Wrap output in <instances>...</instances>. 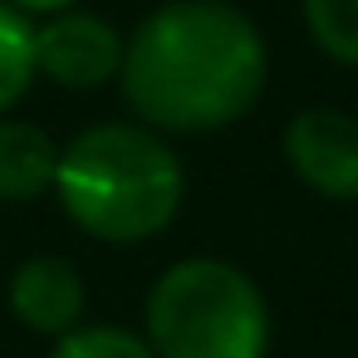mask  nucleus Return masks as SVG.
Returning a JSON list of instances; mask_svg holds the SVG:
<instances>
[{
	"instance_id": "2",
	"label": "nucleus",
	"mask_w": 358,
	"mask_h": 358,
	"mask_svg": "<svg viewBox=\"0 0 358 358\" xmlns=\"http://www.w3.org/2000/svg\"><path fill=\"white\" fill-rule=\"evenodd\" d=\"M182 157L148 123H94L59 148L55 196L94 241L138 245L162 236L182 211Z\"/></svg>"
},
{
	"instance_id": "6",
	"label": "nucleus",
	"mask_w": 358,
	"mask_h": 358,
	"mask_svg": "<svg viewBox=\"0 0 358 358\" xmlns=\"http://www.w3.org/2000/svg\"><path fill=\"white\" fill-rule=\"evenodd\" d=\"M6 299H10V314L30 334H55V338H64L69 329H79L84 304H89L84 275L69 260H59V255H30V260H20L15 275H10Z\"/></svg>"
},
{
	"instance_id": "5",
	"label": "nucleus",
	"mask_w": 358,
	"mask_h": 358,
	"mask_svg": "<svg viewBox=\"0 0 358 358\" xmlns=\"http://www.w3.org/2000/svg\"><path fill=\"white\" fill-rule=\"evenodd\" d=\"M289 172L329 201H358V118L343 108H299L285 123Z\"/></svg>"
},
{
	"instance_id": "7",
	"label": "nucleus",
	"mask_w": 358,
	"mask_h": 358,
	"mask_svg": "<svg viewBox=\"0 0 358 358\" xmlns=\"http://www.w3.org/2000/svg\"><path fill=\"white\" fill-rule=\"evenodd\" d=\"M59 172V148L40 123L25 118H0V201L25 206L55 192Z\"/></svg>"
},
{
	"instance_id": "10",
	"label": "nucleus",
	"mask_w": 358,
	"mask_h": 358,
	"mask_svg": "<svg viewBox=\"0 0 358 358\" xmlns=\"http://www.w3.org/2000/svg\"><path fill=\"white\" fill-rule=\"evenodd\" d=\"M50 358H157L152 343L133 329H113V324H79L64 338H55Z\"/></svg>"
},
{
	"instance_id": "3",
	"label": "nucleus",
	"mask_w": 358,
	"mask_h": 358,
	"mask_svg": "<svg viewBox=\"0 0 358 358\" xmlns=\"http://www.w3.org/2000/svg\"><path fill=\"white\" fill-rule=\"evenodd\" d=\"M148 343L157 358H265L270 304L241 265L192 255L148 289Z\"/></svg>"
},
{
	"instance_id": "9",
	"label": "nucleus",
	"mask_w": 358,
	"mask_h": 358,
	"mask_svg": "<svg viewBox=\"0 0 358 358\" xmlns=\"http://www.w3.org/2000/svg\"><path fill=\"white\" fill-rule=\"evenodd\" d=\"M299 10L309 40L329 59L358 69V0H299Z\"/></svg>"
},
{
	"instance_id": "11",
	"label": "nucleus",
	"mask_w": 358,
	"mask_h": 358,
	"mask_svg": "<svg viewBox=\"0 0 358 358\" xmlns=\"http://www.w3.org/2000/svg\"><path fill=\"white\" fill-rule=\"evenodd\" d=\"M10 6L25 15H59V10H74L79 0H10Z\"/></svg>"
},
{
	"instance_id": "1",
	"label": "nucleus",
	"mask_w": 358,
	"mask_h": 358,
	"mask_svg": "<svg viewBox=\"0 0 358 358\" xmlns=\"http://www.w3.org/2000/svg\"><path fill=\"white\" fill-rule=\"evenodd\" d=\"M265 35L231 0H167L123 45V99L152 133H216L265 94Z\"/></svg>"
},
{
	"instance_id": "4",
	"label": "nucleus",
	"mask_w": 358,
	"mask_h": 358,
	"mask_svg": "<svg viewBox=\"0 0 358 358\" xmlns=\"http://www.w3.org/2000/svg\"><path fill=\"white\" fill-rule=\"evenodd\" d=\"M123 35L94 10H59L35 25V69L59 89H103L123 69Z\"/></svg>"
},
{
	"instance_id": "8",
	"label": "nucleus",
	"mask_w": 358,
	"mask_h": 358,
	"mask_svg": "<svg viewBox=\"0 0 358 358\" xmlns=\"http://www.w3.org/2000/svg\"><path fill=\"white\" fill-rule=\"evenodd\" d=\"M35 79H40V69H35V20L25 10H15L10 0H0V118L30 94Z\"/></svg>"
}]
</instances>
